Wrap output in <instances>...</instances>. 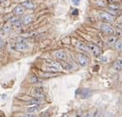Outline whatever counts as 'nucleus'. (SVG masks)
<instances>
[{"label": "nucleus", "mask_w": 122, "mask_h": 117, "mask_svg": "<svg viewBox=\"0 0 122 117\" xmlns=\"http://www.w3.org/2000/svg\"><path fill=\"white\" fill-rule=\"evenodd\" d=\"M99 17L101 18L102 21H114V17L109 12H101L99 13Z\"/></svg>", "instance_id": "obj_1"}, {"label": "nucleus", "mask_w": 122, "mask_h": 117, "mask_svg": "<svg viewBox=\"0 0 122 117\" xmlns=\"http://www.w3.org/2000/svg\"><path fill=\"white\" fill-rule=\"evenodd\" d=\"M101 30L102 31L104 32V33H106L107 35H113L115 32L114 29H113L112 26H109V25H107V24H102L101 26Z\"/></svg>", "instance_id": "obj_2"}, {"label": "nucleus", "mask_w": 122, "mask_h": 117, "mask_svg": "<svg viewBox=\"0 0 122 117\" xmlns=\"http://www.w3.org/2000/svg\"><path fill=\"white\" fill-rule=\"evenodd\" d=\"M87 46H88L89 50L91 51V53L93 55H95V56H97V55H99L101 54V50H100V48L98 46H95V45H89Z\"/></svg>", "instance_id": "obj_3"}, {"label": "nucleus", "mask_w": 122, "mask_h": 117, "mask_svg": "<svg viewBox=\"0 0 122 117\" xmlns=\"http://www.w3.org/2000/svg\"><path fill=\"white\" fill-rule=\"evenodd\" d=\"M78 92H79L78 95H80V97H81L82 98L89 97L92 95V92L90 89H88V88H85V89L79 90Z\"/></svg>", "instance_id": "obj_4"}, {"label": "nucleus", "mask_w": 122, "mask_h": 117, "mask_svg": "<svg viewBox=\"0 0 122 117\" xmlns=\"http://www.w3.org/2000/svg\"><path fill=\"white\" fill-rule=\"evenodd\" d=\"M15 49L19 51H23L28 49V45L25 42H18L15 45Z\"/></svg>", "instance_id": "obj_5"}, {"label": "nucleus", "mask_w": 122, "mask_h": 117, "mask_svg": "<svg viewBox=\"0 0 122 117\" xmlns=\"http://www.w3.org/2000/svg\"><path fill=\"white\" fill-rule=\"evenodd\" d=\"M10 22L14 29H20L21 27V22L20 21V20L17 18H12L10 21Z\"/></svg>", "instance_id": "obj_6"}, {"label": "nucleus", "mask_w": 122, "mask_h": 117, "mask_svg": "<svg viewBox=\"0 0 122 117\" xmlns=\"http://www.w3.org/2000/svg\"><path fill=\"white\" fill-rule=\"evenodd\" d=\"M55 56L56 57V59H60V60H64V59L67 58L66 53L64 51H62V50H60V51L55 52Z\"/></svg>", "instance_id": "obj_7"}, {"label": "nucleus", "mask_w": 122, "mask_h": 117, "mask_svg": "<svg viewBox=\"0 0 122 117\" xmlns=\"http://www.w3.org/2000/svg\"><path fill=\"white\" fill-rule=\"evenodd\" d=\"M25 12V9H24V7L22 6V5H18V6H17L15 8L13 9V13L15 14V15H21V14H23Z\"/></svg>", "instance_id": "obj_8"}, {"label": "nucleus", "mask_w": 122, "mask_h": 117, "mask_svg": "<svg viewBox=\"0 0 122 117\" xmlns=\"http://www.w3.org/2000/svg\"><path fill=\"white\" fill-rule=\"evenodd\" d=\"M78 63L82 67H84L87 64V59L84 55H79L78 56Z\"/></svg>", "instance_id": "obj_9"}, {"label": "nucleus", "mask_w": 122, "mask_h": 117, "mask_svg": "<svg viewBox=\"0 0 122 117\" xmlns=\"http://www.w3.org/2000/svg\"><path fill=\"white\" fill-rule=\"evenodd\" d=\"M74 45L77 46L78 48H79V49H81V50H85V51H88L89 50V48H88V46H87L86 45H84L83 43L81 42V41H75L74 42Z\"/></svg>", "instance_id": "obj_10"}, {"label": "nucleus", "mask_w": 122, "mask_h": 117, "mask_svg": "<svg viewBox=\"0 0 122 117\" xmlns=\"http://www.w3.org/2000/svg\"><path fill=\"white\" fill-rule=\"evenodd\" d=\"M33 93H34V95H35L36 98L41 99V98L44 97V93H43V91L41 89L40 87H38V88H36V89L34 90Z\"/></svg>", "instance_id": "obj_11"}, {"label": "nucleus", "mask_w": 122, "mask_h": 117, "mask_svg": "<svg viewBox=\"0 0 122 117\" xmlns=\"http://www.w3.org/2000/svg\"><path fill=\"white\" fill-rule=\"evenodd\" d=\"M114 69L117 72L121 71L122 69V59H119L116 60V62L114 64Z\"/></svg>", "instance_id": "obj_12"}, {"label": "nucleus", "mask_w": 122, "mask_h": 117, "mask_svg": "<svg viewBox=\"0 0 122 117\" xmlns=\"http://www.w3.org/2000/svg\"><path fill=\"white\" fill-rule=\"evenodd\" d=\"M21 21H22L23 24L27 25V24H30V23L32 21V17L29 15H25V16H23V17H21Z\"/></svg>", "instance_id": "obj_13"}, {"label": "nucleus", "mask_w": 122, "mask_h": 117, "mask_svg": "<svg viewBox=\"0 0 122 117\" xmlns=\"http://www.w3.org/2000/svg\"><path fill=\"white\" fill-rule=\"evenodd\" d=\"M22 6L26 8H28V9H33L34 8V4L30 1H26V2H23L22 3Z\"/></svg>", "instance_id": "obj_14"}, {"label": "nucleus", "mask_w": 122, "mask_h": 117, "mask_svg": "<svg viewBox=\"0 0 122 117\" xmlns=\"http://www.w3.org/2000/svg\"><path fill=\"white\" fill-rule=\"evenodd\" d=\"M115 48L117 50H122V40H119L115 43Z\"/></svg>", "instance_id": "obj_15"}, {"label": "nucleus", "mask_w": 122, "mask_h": 117, "mask_svg": "<svg viewBox=\"0 0 122 117\" xmlns=\"http://www.w3.org/2000/svg\"><path fill=\"white\" fill-rule=\"evenodd\" d=\"M51 64L53 67H55V68H58V69H62V65L60 64V63H58V62H55V61H51Z\"/></svg>", "instance_id": "obj_16"}, {"label": "nucleus", "mask_w": 122, "mask_h": 117, "mask_svg": "<svg viewBox=\"0 0 122 117\" xmlns=\"http://www.w3.org/2000/svg\"><path fill=\"white\" fill-rule=\"evenodd\" d=\"M11 23H6V24L3 26V31L4 32H8L9 31L11 30Z\"/></svg>", "instance_id": "obj_17"}, {"label": "nucleus", "mask_w": 122, "mask_h": 117, "mask_svg": "<svg viewBox=\"0 0 122 117\" xmlns=\"http://www.w3.org/2000/svg\"><path fill=\"white\" fill-rule=\"evenodd\" d=\"M40 109L39 108L38 106H35V107H29L27 109V111H28V112H35V111H37L38 110Z\"/></svg>", "instance_id": "obj_18"}, {"label": "nucleus", "mask_w": 122, "mask_h": 117, "mask_svg": "<svg viewBox=\"0 0 122 117\" xmlns=\"http://www.w3.org/2000/svg\"><path fill=\"white\" fill-rule=\"evenodd\" d=\"M116 42V36H112L109 37L108 39V44L112 45V44H114V43Z\"/></svg>", "instance_id": "obj_19"}, {"label": "nucleus", "mask_w": 122, "mask_h": 117, "mask_svg": "<svg viewBox=\"0 0 122 117\" xmlns=\"http://www.w3.org/2000/svg\"><path fill=\"white\" fill-rule=\"evenodd\" d=\"M97 4L101 7H105L106 6V2L105 1H102V0H99L97 3Z\"/></svg>", "instance_id": "obj_20"}, {"label": "nucleus", "mask_w": 122, "mask_h": 117, "mask_svg": "<svg viewBox=\"0 0 122 117\" xmlns=\"http://www.w3.org/2000/svg\"><path fill=\"white\" fill-rule=\"evenodd\" d=\"M30 82H39V79L36 77H32L30 78Z\"/></svg>", "instance_id": "obj_21"}, {"label": "nucleus", "mask_w": 122, "mask_h": 117, "mask_svg": "<svg viewBox=\"0 0 122 117\" xmlns=\"http://www.w3.org/2000/svg\"><path fill=\"white\" fill-rule=\"evenodd\" d=\"M80 1H81V0H72V3H73L74 5H78L80 3Z\"/></svg>", "instance_id": "obj_22"}, {"label": "nucleus", "mask_w": 122, "mask_h": 117, "mask_svg": "<svg viewBox=\"0 0 122 117\" xmlns=\"http://www.w3.org/2000/svg\"><path fill=\"white\" fill-rule=\"evenodd\" d=\"M41 116H50V112L49 111H46V112H43L42 114H41Z\"/></svg>", "instance_id": "obj_23"}, {"label": "nucleus", "mask_w": 122, "mask_h": 117, "mask_svg": "<svg viewBox=\"0 0 122 117\" xmlns=\"http://www.w3.org/2000/svg\"><path fill=\"white\" fill-rule=\"evenodd\" d=\"M24 116H26V117H33V116H35V115L30 114V113H27V114H25Z\"/></svg>", "instance_id": "obj_24"}, {"label": "nucleus", "mask_w": 122, "mask_h": 117, "mask_svg": "<svg viewBox=\"0 0 122 117\" xmlns=\"http://www.w3.org/2000/svg\"><path fill=\"white\" fill-rule=\"evenodd\" d=\"M78 9H75L74 11H73V15H75V14H76V15H78Z\"/></svg>", "instance_id": "obj_25"}, {"label": "nucleus", "mask_w": 122, "mask_h": 117, "mask_svg": "<svg viewBox=\"0 0 122 117\" xmlns=\"http://www.w3.org/2000/svg\"><path fill=\"white\" fill-rule=\"evenodd\" d=\"M6 98V95L5 94H2V96H1V100H3V99H5Z\"/></svg>", "instance_id": "obj_26"}, {"label": "nucleus", "mask_w": 122, "mask_h": 117, "mask_svg": "<svg viewBox=\"0 0 122 117\" xmlns=\"http://www.w3.org/2000/svg\"><path fill=\"white\" fill-rule=\"evenodd\" d=\"M116 0H109V2H111V3H115Z\"/></svg>", "instance_id": "obj_27"}, {"label": "nucleus", "mask_w": 122, "mask_h": 117, "mask_svg": "<svg viewBox=\"0 0 122 117\" xmlns=\"http://www.w3.org/2000/svg\"><path fill=\"white\" fill-rule=\"evenodd\" d=\"M5 1H7V0H1V2H5Z\"/></svg>", "instance_id": "obj_28"}]
</instances>
